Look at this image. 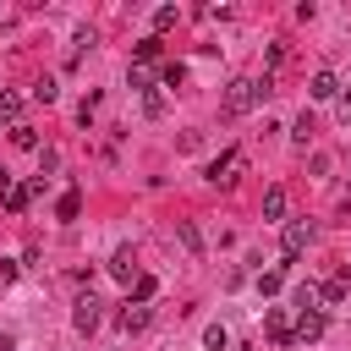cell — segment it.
Here are the masks:
<instances>
[{"label": "cell", "mask_w": 351, "mask_h": 351, "mask_svg": "<svg viewBox=\"0 0 351 351\" xmlns=\"http://www.w3.org/2000/svg\"><path fill=\"white\" fill-rule=\"evenodd\" d=\"M291 137L307 148V137H313V115H307V110H302V121H296V132H291Z\"/></svg>", "instance_id": "26"}, {"label": "cell", "mask_w": 351, "mask_h": 351, "mask_svg": "<svg viewBox=\"0 0 351 351\" xmlns=\"http://www.w3.org/2000/svg\"><path fill=\"white\" fill-rule=\"evenodd\" d=\"M176 22H181V11H176V5H159V11H154V38H159L165 27H176Z\"/></svg>", "instance_id": "19"}, {"label": "cell", "mask_w": 351, "mask_h": 351, "mask_svg": "<svg viewBox=\"0 0 351 351\" xmlns=\"http://www.w3.org/2000/svg\"><path fill=\"white\" fill-rule=\"evenodd\" d=\"M263 324H269V340H274V346H296V340H291V329H296V324L285 318V307H269V313H263Z\"/></svg>", "instance_id": "7"}, {"label": "cell", "mask_w": 351, "mask_h": 351, "mask_svg": "<svg viewBox=\"0 0 351 351\" xmlns=\"http://www.w3.org/2000/svg\"><path fill=\"white\" fill-rule=\"evenodd\" d=\"M181 77H186V66H181V60H170V66H159V82H165V88H176Z\"/></svg>", "instance_id": "24"}, {"label": "cell", "mask_w": 351, "mask_h": 351, "mask_svg": "<svg viewBox=\"0 0 351 351\" xmlns=\"http://www.w3.org/2000/svg\"><path fill=\"white\" fill-rule=\"evenodd\" d=\"M104 269H110V274H115L121 285H137V274H143V269H137V252H132V247H115Z\"/></svg>", "instance_id": "5"}, {"label": "cell", "mask_w": 351, "mask_h": 351, "mask_svg": "<svg viewBox=\"0 0 351 351\" xmlns=\"http://www.w3.org/2000/svg\"><path fill=\"white\" fill-rule=\"evenodd\" d=\"M340 99H346V115H351V71L340 77Z\"/></svg>", "instance_id": "28"}, {"label": "cell", "mask_w": 351, "mask_h": 351, "mask_svg": "<svg viewBox=\"0 0 351 351\" xmlns=\"http://www.w3.org/2000/svg\"><path fill=\"white\" fill-rule=\"evenodd\" d=\"M115 324H121V335H137V329H148V307H143V302H126V307L115 313Z\"/></svg>", "instance_id": "8"}, {"label": "cell", "mask_w": 351, "mask_h": 351, "mask_svg": "<svg viewBox=\"0 0 351 351\" xmlns=\"http://www.w3.org/2000/svg\"><path fill=\"white\" fill-rule=\"evenodd\" d=\"M203 346H208V351H225V346H230L225 324H208V329H203Z\"/></svg>", "instance_id": "20"}, {"label": "cell", "mask_w": 351, "mask_h": 351, "mask_svg": "<svg viewBox=\"0 0 351 351\" xmlns=\"http://www.w3.org/2000/svg\"><path fill=\"white\" fill-rule=\"evenodd\" d=\"M27 203H33V181H27V186H11L5 208H11V214H27Z\"/></svg>", "instance_id": "17"}, {"label": "cell", "mask_w": 351, "mask_h": 351, "mask_svg": "<svg viewBox=\"0 0 351 351\" xmlns=\"http://www.w3.org/2000/svg\"><path fill=\"white\" fill-rule=\"evenodd\" d=\"M126 88H137V93H154V71H148V66H132V71H126Z\"/></svg>", "instance_id": "16"}, {"label": "cell", "mask_w": 351, "mask_h": 351, "mask_svg": "<svg viewBox=\"0 0 351 351\" xmlns=\"http://www.w3.org/2000/svg\"><path fill=\"white\" fill-rule=\"evenodd\" d=\"M176 241H181V247H186L192 258L203 252V236H197V225H192V219H176Z\"/></svg>", "instance_id": "12"}, {"label": "cell", "mask_w": 351, "mask_h": 351, "mask_svg": "<svg viewBox=\"0 0 351 351\" xmlns=\"http://www.w3.org/2000/svg\"><path fill=\"white\" fill-rule=\"evenodd\" d=\"M99 318H104V302H99L93 291H82V296L71 302V329H77V335H93Z\"/></svg>", "instance_id": "2"}, {"label": "cell", "mask_w": 351, "mask_h": 351, "mask_svg": "<svg viewBox=\"0 0 351 351\" xmlns=\"http://www.w3.org/2000/svg\"><path fill=\"white\" fill-rule=\"evenodd\" d=\"M346 291H351V269H340L335 280H324V302H340Z\"/></svg>", "instance_id": "15"}, {"label": "cell", "mask_w": 351, "mask_h": 351, "mask_svg": "<svg viewBox=\"0 0 351 351\" xmlns=\"http://www.w3.org/2000/svg\"><path fill=\"white\" fill-rule=\"evenodd\" d=\"M241 170H247V154H241V148H225V154L208 165V181H214V186H236Z\"/></svg>", "instance_id": "3"}, {"label": "cell", "mask_w": 351, "mask_h": 351, "mask_svg": "<svg viewBox=\"0 0 351 351\" xmlns=\"http://www.w3.org/2000/svg\"><path fill=\"white\" fill-rule=\"evenodd\" d=\"M346 132H351V115H346Z\"/></svg>", "instance_id": "30"}, {"label": "cell", "mask_w": 351, "mask_h": 351, "mask_svg": "<svg viewBox=\"0 0 351 351\" xmlns=\"http://www.w3.org/2000/svg\"><path fill=\"white\" fill-rule=\"evenodd\" d=\"M263 219H274V225L285 219V186H269L263 192Z\"/></svg>", "instance_id": "11"}, {"label": "cell", "mask_w": 351, "mask_h": 351, "mask_svg": "<svg viewBox=\"0 0 351 351\" xmlns=\"http://www.w3.org/2000/svg\"><path fill=\"white\" fill-rule=\"evenodd\" d=\"M82 214V192L71 186V192H60V203H55V219H77Z\"/></svg>", "instance_id": "13"}, {"label": "cell", "mask_w": 351, "mask_h": 351, "mask_svg": "<svg viewBox=\"0 0 351 351\" xmlns=\"http://www.w3.org/2000/svg\"><path fill=\"white\" fill-rule=\"evenodd\" d=\"M280 285H285V269H269V274H258V291H263V296H274Z\"/></svg>", "instance_id": "23"}, {"label": "cell", "mask_w": 351, "mask_h": 351, "mask_svg": "<svg viewBox=\"0 0 351 351\" xmlns=\"http://www.w3.org/2000/svg\"><path fill=\"white\" fill-rule=\"evenodd\" d=\"M16 115H22V93H0V126H16Z\"/></svg>", "instance_id": "14"}, {"label": "cell", "mask_w": 351, "mask_h": 351, "mask_svg": "<svg viewBox=\"0 0 351 351\" xmlns=\"http://www.w3.org/2000/svg\"><path fill=\"white\" fill-rule=\"evenodd\" d=\"M148 60H159V38H143L137 44V66H148Z\"/></svg>", "instance_id": "25"}, {"label": "cell", "mask_w": 351, "mask_h": 351, "mask_svg": "<svg viewBox=\"0 0 351 351\" xmlns=\"http://www.w3.org/2000/svg\"><path fill=\"white\" fill-rule=\"evenodd\" d=\"M11 143H16V148H38V132H33V126H22V121H16V126H11Z\"/></svg>", "instance_id": "22"}, {"label": "cell", "mask_w": 351, "mask_h": 351, "mask_svg": "<svg viewBox=\"0 0 351 351\" xmlns=\"http://www.w3.org/2000/svg\"><path fill=\"white\" fill-rule=\"evenodd\" d=\"M291 340H296V346H313V340H324V313H296V329H291Z\"/></svg>", "instance_id": "6"}, {"label": "cell", "mask_w": 351, "mask_h": 351, "mask_svg": "<svg viewBox=\"0 0 351 351\" xmlns=\"http://www.w3.org/2000/svg\"><path fill=\"white\" fill-rule=\"evenodd\" d=\"M307 93H313V99H335V93H340V77H335V71H313V88H307Z\"/></svg>", "instance_id": "10"}, {"label": "cell", "mask_w": 351, "mask_h": 351, "mask_svg": "<svg viewBox=\"0 0 351 351\" xmlns=\"http://www.w3.org/2000/svg\"><path fill=\"white\" fill-rule=\"evenodd\" d=\"M11 186H16V181H11L5 170H0V197H11Z\"/></svg>", "instance_id": "29"}, {"label": "cell", "mask_w": 351, "mask_h": 351, "mask_svg": "<svg viewBox=\"0 0 351 351\" xmlns=\"http://www.w3.org/2000/svg\"><path fill=\"white\" fill-rule=\"evenodd\" d=\"M55 93H60L55 77H38V82H33V99H38V104H55Z\"/></svg>", "instance_id": "21"}, {"label": "cell", "mask_w": 351, "mask_h": 351, "mask_svg": "<svg viewBox=\"0 0 351 351\" xmlns=\"http://www.w3.org/2000/svg\"><path fill=\"white\" fill-rule=\"evenodd\" d=\"M307 241H313V225H302V219H285V225H280V252H285V263H296V258L307 252Z\"/></svg>", "instance_id": "4"}, {"label": "cell", "mask_w": 351, "mask_h": 351, "mask_svg": "<svg viewBox=\"0 0 351 351\" xmlns=\"http://www.w3.org/2000/svg\"><path fill=\"white\" fill-rule=\"evenodd\" d=\"M11 280H16V263H0V291H5Z\"/></svg>", "instance_id": "27"}, {"label": "cell", "mask_w": 351, "mask_h": 351, "mask_svg": "<svg viewBox=\"0 0 351 351\" xmlns=\"http://www.w3.org/2000/svg\"><path fill=\"white\" fill-rule=\"evenodd\" d=\"M269 88H274L269 71H263V77H230V82H225V115H252V110L269 99Z\"/></svg>", "instance_id": "1"}, {"label": "cell", "mask_w": 351, "mask_h": 351, "mask_svg": "<svg viewBox=\"0 0 351 351\" xmlns=\"http://www.w3.org/2000/svg\"><path fill=\"white\" fill-rule=\"evenodd\" d=\"M154 291H159V280H154V274H137V285H132V302H143V307H148V302H154Z\"/></svg>", "instance_id": "18"}, {"label": "cell", "mask_w": 351, "mask_h": 351, "mask_svg": "<svg viewBox=\"0 0 351 351\" xmlns=\"http://www.w3.org/2000/svg\"><path fill=\"white\" fill-rule=\"evenodd\" d=\"M291 302H296V313H324V307H318V302H324V285H313V280H302Z\"/></svg>", "instance_id": "9"}]
</instances>
